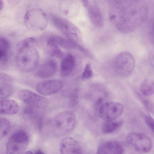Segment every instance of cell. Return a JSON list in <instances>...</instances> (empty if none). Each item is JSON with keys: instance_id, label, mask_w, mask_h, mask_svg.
I'll return each mask as SVG.
<instances>
[{"instance_id": "obj_2", "label": "cell", "mask_w": 154, "mask_h": 154, "mask_svg": "<svg viewBox=\"0 0 154 154\" xmlns=\"http://www.w3.org/2000/svg\"><path fill=\"white\" fill-rule=\"evenodd\" d=\"M37 45L36 39L32 37L24 38L18 42L15 62L19 70L27 72L37 67L39 60Z\"/></svg>"}, {"instance_id": "obj_23", "label": "cell", "mask_w": 154, "mask_h": 154, "mask_svg": "<svg viewBox=\"0 0 154 154\" xmlns=\"http://www.w3.org/2000/svg\"><path fill=\"white\" fill-rule=\"evenodd\" d=\"M11 128L9 121L4 118L0 119V138L1 140L5 137L9 133Z\"/></svg>"}, {"instance_id": "obj_30", "label": "cell", "mask_w": 154, "mask_h": 154, "mask_svg": "<svg viewBox=\"0 0 154 154\" xmlns=\"http://www.w3.org/2000/svg\"><path fill=\"white\" fill-rule=\"evenodd\" d=\"M78 95L76 93H75L71 98L70 101V104L71 106H74L77 102Z\"/></svg>"}, {"instance_id": "obj_35", "label": "cell", "mask_w": 154, "mask_h": 154, "mask_svg": "<svg viewBox=\"0 0 154 154\" xmlns=\"http://www.w3.org/2000/svg\"><path fill=\"white\" fill-rule=\"evenodd\" d=\"M153 43H154V41H153Z\"/></svg>"}, {"instance_id": "obj_3", "label": "cell", "mask_w": 154, "mask_h": 154, "mask_svg": "<svg viewBox=\"0 0 154 154\" xmlns=\"http://www.w3.org/2000/svg\"><path fill=\"white\" fill-rule=\"evenodd\" d=\"M54 26L66 38L75 42H79L82 39V34L80 29L69 20L57 15L51 17Z\"/></svg>"}, {"instance_id": "obj_27", "label": "cell", "mask_w": 154, "mask_h": 154, "mask_svg": "<svg viewBox=\"0 0 154 154\" xmlns=\"http://www.w3.org/2000/svg\"><path fill=\"white\" fill-rule=\"evenodd\" d=\"M145 121L154 134V119L150 116H147L145 117Z\"/></svg>"}, {"instance_id": "obj_8", "label": "cell", "mask_w": 154, "mask_h": 154, "mask_svg": "<svg viewBox=\"0 0 154 154\" xmlns=\"http://www.w3.org/2000/svg\"><path fill=\"white\" fill-rule=\"evenodd\" d=\"M126 140L129 145L141 153L148 152L152 147V142L151 139L143 133L131 132L127 135Z\"/></svg>"}, {"instance_id": "obj_29", "label": "cell", "mask_w": 154, "mask_h": 154, "mask_svg": "<svg viewBox=\"0 0 154 154\" xmlns=\"http://www.w3.org/2000/svg\"><path fill=\"white\" fill-rule=\"evenodd\" d=\"M33 107L28 105V106L25 108L24 112L27 115H31L34 112V109Z\"/></svg>"}, {"instance_id": "obj_13", "label": "cell", "mask_w": 154, "mask_h": 154, "mask_svg": "<svg viewBox=\"0 0 154 154\" xmlns=\"http://www.w3.org/2000/svg\"><path fill=\"white\" fill-rule=\"evenodd\" d=\"M57 69V64L54 59H48L41 65L35 72V75L38 77L45 79L53 76Z\"/></svg>"}, {"instance_id": "obj_33", "label": "cell", "mask_w": 154, "mask_h": 154, "mask_svg": "<svg viewBox=\"0 0 154 154\" xmlns=\"http://www.w3.org/2000/svg\"><path fill=\"white\" fill-rule=\"evenodd\" d=\"M35 153L38 154H44V153L41 150H38L37 151H36V152H35Z\"/></svg>"}, {"instance_id": "obj_7", "label": "cell", "mask_w": 154, "mask_h": 154, "mask_svg": "<svg viewBox=\"0 0 154 154\" xmlns=\"http://www.w3.org/2000/svg\"><path fill=\"white\" fill-rule=\"evenodd\" d=\"M29 137L27 133L21 130L14 133L9 138L6 146V153L9 154L23 153L28 147Z\"/></svg>"}, {"instance_id": "obj_9", "label": "cell", "mask_w": 154, "mask_h": 154, "mask_svg": "<svg viewBox=\"0 0 154 154\" xmlns=\"http://www.w3.org/2000/svg\"><path fill=\"white\" fill-rule=\"evenodd\" d=\"M123 105L118 102H110L102 104L98 110L100 117L105 121L115 120L122 114Z\"/></svg>"}, {"instance_id": "obj_18", "label": "cell", "mask_w": 154, "mask_h": 154, "mask_svg": "<svg viewBox=\"0 0 154 154\" xmlns=\"http://www.w3.org/2000/svg\"><path fill=\"white\" fill-rule=\"evenodd\" d=\"M0 106V113L2 115H14L18 112L19 109L18 103L10 99L1 100Z\"/></svg>"}, {"instance_id": "obj_16", "label": "cell", "mask_w": 154, "mask_h": 154, "mask_svg": "<svg viewBox=\"0 0 154 154\" xmlns=\"http://www.w3.org/2000/svg\"><path fill=\"white\" fill-rule=\"evenodd\" d=\"M76 64L75 58L72 54H68L63 57L60 67L61 76L66 77L70 75L75 69Z\"/></svg>"}, {"instance_id": "obj_28", "label": "cell", "mask_w": 154, "mask_h": 154, "mask_svg": "<svg viewBox=\"0 0 154 154\" xmlns=\"http://www.w3.org/2000/svg\"><path fill=\"white\" fill-rule=\"evenodd\" d=\"M148 59L150 64L154 69V49L151 50L149 53Z\"/></svg>"}, {"instance_id": "obj_10", "label": "cell", "mask_w": 154, "mask_h": 154, "mask_svg": "<svg viewBox=\"0 0 154 154\" xmlns=\"http://www.w3.org/2000/svg\"><path fill=\"white\" fill-rule=\"evenodd\" d=\"M17 95L21 100L34 108H44L49 103L47 98L29 90H20L18 92Z\"/></svg>"}, {"instance_id": "obj_17", "label": "cell", "mask_w": 154, "mask_h": 154, "mask_svg": "<svg viewBox=\"0 0 154 154\" xmlns=\"http://www.w3.org/2000/svg\"><path fill=\"white\" fill-rule=\"evenodd\" d=\"M10 44L5 37L2 36L0 39V64L2 68L7 66L9 60Z\"/></svg>"}, {"instance_id": "obj_6", "label": "cell", "mask_w": 154, "mask_h": 154, "mask_svg": "<svg viewBox=\"0 0 154 154\" xmlns=\"http://www.w3.org/2000/svg\"><path fill=\"white\" fill-rule=\"evenodd\" d=\"M75 114L70 111H64L57 114L53 122L54 130L57 134L62 136L71 132L75 127Z\"/></svg>"}, {"instance_id": "obj_32", "label": "cell", "mask_w": 154, "mask_h": 154, "mask_svg": "<svg viewBox=\"0 0 154 154\" xmlns=\"http://www.w3.org/2000/svg\"><path fill=\"white\" fill-rule=\"evenodd\" d=\"M151 35H152L153 36H154V19L153 21V23L152 26L151 30Z\"/></svg>"}, {"instance_id": "obj_21", "label": "cell", "mask_w": 154, "mask_h": 154, "mask_svg": "<svg viewBox=\"0 0 154 154\" xmlns=\"http://www.w3.org/2000/svg\"><path fill=\"white\" fill-rule=\"evenodd\" d=\"M140 91L143 95L147 97L154 94V80L146 79L141 82L140 85Z\"/></svg>"}, {"instance_id": "obj_4", "label": "cell", "mask_w": 154, "mask_h": 154, "mask_svg": "<svg viewBox=\"0 0 154 154\" xmlns=\"http://www.w3.org/2000/svg\"><path fill=\"white\" fill-rule=\"evenodd\" d=\"M135 64L134 58L131 54L128 52H122L118 54L115 58L114 70L119 77L127 78L132 73Z\"/></svg>"}, {"instance_id": "obj_11", "label": "cell", "mask_w": 154, "mask_h": 154, "mask_svg": "<svg viewBox=\"0 0 154 154\" xmlns=\"http://www.w3.org/2000/svg\"><path fill=\"white\" fill-rule=\"evenodd\" d=\"M63 83L60 80L53 79L40 82L36 86V89L39 94L48 96L56 94L63 87Z\"/></svg>"}, {"instance_id": "obj_15", "label": "cell", "mask_w": 154, "mask_h": 154, "mask_svg": "<svg viewBox=\"0 0 154 154\" xmlns=\"http://www.w3.org/2000/svg\"><path fill=\"white\" fill-rule=\"evenodd\" d=\"M0 90L1 100L5 99L8 97L14 91L12 79L5 73H0Z\"/></svg>"}, {"instance_id": "obj_5", "label": "cell", "mask_w": 154, "mask_h": 154, "mask_svg": "<svg viewBox=\"0 0 154 154\" xmlns=\"http://www.w3.org/2000/svg\"><path fill=\"white\" fill-rule=\"evenodd\" d=\"M48 17L46 13L38 8H32L28 11L24 17V23L26 28L33 31L43 30L48 23Z\"/></svg>"}, {"instance_id": "obj_34", "label": "cell", "mask_w": 154, "mask_h": 154, "mask_svg": "<svg viewBox=\"0 0 154 154\" xmlns=\"http://www.w3.org/2000/svg\"><path fill=\"white\" fill-rule=\"evenodd\" d=\"M25 153H26V154H32L33 153L30 151H27Z\"/></svg>"}, {"instance_id": "obj_20", "label": "cell", "mask_w": 154, "mask_h": 154, "mask_svg": "<svg viewBox=\"0 0 154 154\" xmlns=\"http://www.w3.org/2000/svg\"><path fill=\"white\" fill-rule=\"evenodd\" d=\"M52 37L55 42L59 46L67 49H72L79 48L81 50L84 51V49L79 45L76 42L70 40L60 36L52 35Z\"/></svg>"}, {"instance_id": "obj_26", "label": "cell", "mask_w": 154, "mask_h": 154, "mask_svg": "<svg viewBox=\"0 0 154 154\" xmlns=\"http://www.w3.org/2000/svg\"><path fill=\"white\" fill-rule=\"evenodd\" d=\"M93 71L91 63H87L82 75V77L84 79H88L92 75Z\"/></svg>"}, {"instance_id": "obj_31", "label": "cell", "mask_w": 154, "mask_h": 154, "mask_svg": "<svg viewBox=\"0 0 154 154\" xmlns=\"http://www.w3.org/2000/svg\"><path fill=\"white\" fill-rule=\"evenodd\" d=\"M83 4L85 7L88 6L89 2L88 0H82Z\"/></svg>"}, {"instance_id": "obj_22", "label": "cell", "mask_w": 154, "mask_h": 154, "mask_svg": "<svg viewBox=\"0 0 154 154\" xmlns=\"http://www.w3.org/2000/svg\"><path fill=\"white\" fill-rule=\"evenodd\" d=\"M102 126L101 130L105 134H109L114 132L122 125L123 121L122 120L113 121H105Z\"/></svg>"}, {"instance_id": "obj_1", "label": "cell", "mask_w": 154, "mask_h": 154, "mask_svg": "<svg viewBox=\"0 0 154 154\" xmlns=\"http://www.w3.org/2000/svg\"><path fill=\"white\" fill-rule=\"evenodd\" d=\"M117 16L112 15L110 18L116 17L113 23L121 32L128 34L133 32L145 21L149 8L144 0H122L119 5Z\"/></svg>"}, {"instance_id": "obj_25", "label": "cell", "mask_w": 154, "mask_h": 154, "mask_svg": "<svg viewBox=\"0 0 154 154\" xmlns=\"http://www.w3.org/2000/svg\"><path fill=\"white\" fill-rule=\"evenodd\" d=\"M140 96L142 103L146 108L154 115V104L146 96Z\"/></svg>"}, {"instance_id": "obj_14", "label": "cell", "mask_w": 154, "mask_h": 154, "mask_svg": "<svg viewBox=\"0 0 154 154\" xmlns=\"http://www.w3.org/2000/svg\"><path fill=\"white\" fill-rule=\"evenodd\" d=\"M124 148L119 142L111 140L104 142L99 146L97 154H121L124 153Z\"/></svg>"}, {"instance_id": "obj_12", "label": "cell", "mask_w": 154, "mask_h": 154, "mask_svg": "<svg viewBox=\"0 0 154 154\" xmlns=\"http://www.w3.org/2000/svg\"><path fill=\"white\" fill-rule=\"evenodd\" d=\"M59 149L60 153L63 154L82 153V149L78 142L70 137H65L61 141Z\"/></svg>"}, {"instance_id": "obj_19", "label": "cell", "mask_w": 154, "mask_h": 154, "mask_svg": "<svg viewBox=\"0 0 154 154\" xmlns=\"http://www.w3.org/2000/svg\"><path fill=\"white\" fill-rule=\"evenodd\" d=\"M88 13L91 22L95 26L102 27L104 24V20L102 14L97 6L91 5L88 7Z\"/></svg>"}, {"instance_id": "obj_24", "label": "cell", "mask_w": 154, "mask_h": 154, "mask_svg": "<svg viewBox=\"0 0 154 154\" xmlns=\"http://www.w3.org/2000/svg\"><path fill=\"white\" fill-rule=\"evenodd\" d=\"M49 54L52 56L59 59L63 57L64 53L59 46L47 47Z\"/></svg>"}]
</instances>
